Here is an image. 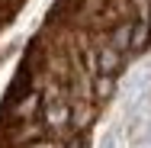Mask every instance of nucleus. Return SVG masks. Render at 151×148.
Instances as JSON below:
<instances>
[{
  "label": "nucleus",
  "instance_id": "nucleus-2",
  "mask_svg": "<svg viewBox=\"0 0 151 148\" xmlns=\"http://www.w3.org/2000/svg\"><path fill=\"white\" fill-rule=\"evenodd\" d=\"M129 35H132V19H129V23H122L119 29H116V35H113V42H109V48H116V52H122V48L129 45Z\"/></svg>",
  "mask_w": 151,
  "mask_h": 148
},
{
  "label": "nucleus",
  "instance_id": "nucleus-7",
  "mask_svg": "<svg viewBox=\"0 0 151 148\" xmlns=\"http://www.w3.org/2000/svg\"><path fill=\"white\" fill-rule=\"evenodd\" d=\"M32 148H58V145H45V142H42V145H32Z\"/></svg>",
  "mask_w": 151,
  "mask_h": 148
},
{
  "label": "nucleus",
  "instance_id": "nucleus-5",
  "mask_svg": "<svg viewBox=\"0 0 151 148\" xmlns=\"http://www.w3.org/2000/svg\"><path fill=\"white\" fill-rule=\"evenodd\" d=\"M109 90H113V77H109V74H106V77H96V93H100V97H106Z\"/></svg>",
  "mask_w": 151,
  "mask_h": 148
},
{
  "label": "nucleus",
  "instance_id": "nucleus-6",
  "mask_svg": "<svg viewBox=\"0 0 151 148\" xmlns=\"http://www.w3.org/2000/svg\"><path fill=\"white\" fill-rule=\"evenodd\" d=\"M35 103H39V100H35V93H32L29 100H26V103L19 106V113H32V106H35Z\"/></svg>",
  "mask_w": 151,
  "mask_h": 148
},
{
  "label": "nucleus",
  "instance_id": "nucleus-1",
  "mask_svg": "<svg viewBox=\"0 0 151 148\" xmlns=\"http://www.w3.org/2000/svg\"><path fill=\"white\" fill-rule=\"evenodd\" d=\"M116 68H119V52L106 45V48L100 52V71H103V74H116Z\"/></svg>",
  "mask_w": 151,
  "mask_h": 148
},
{
  "label": "nucleus",
  "instance_id": "nucleus-4",
  "mask_svg": "<svg viewBox=\"0 0 151 148\" xmlns=\"http://www.w3.org/2000/svg\"><path fill=\"white\" fill-rule=\"evenodd\" d=\"M64 119H68V110H64V106H55V110H48V122H52V126H61Z\"/></svg>",
  "mask_w": 151,
  "mask_h": 148
},
{
  "label": "nucleus",
  "instance_id": "nucleus-3",
  "mask_svg": "<svg viewBox=\"0 0 151 148\" xmlns=\"http://www.w3.org/2000/svg\"><path fill=\"white\" fill-rule=\"evenodd\" d=\"M148 23H138V29H135V35H129V42H132V45H135V48H138V45H142V42H145V39H148Z\"/></svg>",
  "mask_w": 151,
  "mask_h": 148
}]
</instances>
